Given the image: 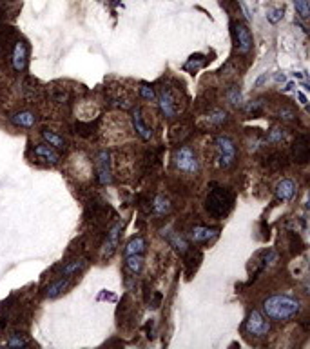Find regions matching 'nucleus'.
I'll list each match as a JSON object with an SVG mask.
<instances>
[{
	"label": "nucleus",
	"mask_w": 310,
	"mask_h": 349,
	"mask_svg": "<svg viewBox=\"0 0 310 349\" xmlns=\"http://www.w3.org/2000/svg\"><path fill=\"white\" fill-rule=\"evenodd\" d=\"M133 127H134V131H136V135L142 140H145V142L152 138V129H151V126H147L145 124L142 109L140 108L133 109Z\"/></svg>",
	"instance_id": "4468645a"
},
{
	"label": "nucleus",
	"mask_w": 310,
	"mask_h": 349,
	"mask_svg": "<svg viewBox=\"0 0 310 349\" xmlns=\"http://www.w3.org/2000/svg\"><path fill=\"white\" fill-rule=\"evenodd\" d=\"M285 138H287V131L281 129V127H272L267 135L263 136V142H267V144H281Z\"/></svg>",
	"instance_id": "393cba45"
},
{
	"label": "nucleus",
	"mask_w": 310,
	"mask_h": 349,
	"mask_svg": "<svg viewBox=\"0 0 310 349\" xmlns=\"http://www.w3.org/2000/svg\"><path fill=\"white\" fill-rule=\"evenodd\" d=\"M220 229L218 227H209V226H196L190 229V240L196 244H207L212 242L214 238H218Z\"/></svg>",
	"instance_id": "9b49d317"
},
{
	"label": "nucleus",
	"mask_w": 310,
	"mask_h": 349,
	"mask_svg": "<svg viewBox=\"0 0 310 349\" xmlns=\"http://www.w3.org/2000/svg\"><path fill=\"white\" fill-rule=\"evenodd\" d=\"M169 242H171V246L174 249H176L178 253L185 255L187 251H189V244H187V240L183 238V236H180L178 233H172V235H167Z\"/></svg>",
	"instance_id": "bb28decb"
},
{
	"label": "nucleus",
	"mask_w": 310,
	"mask_h": 349,
	"mask_svg": "<svg viewBox=\"0 0 310 349\" xmlns=\"http://www.w3.org/2000/svg\"><path fill=\"white\" fill-rule=\"evenodd\" d=\"M228 120V115H227V111H223V109H220V108H216V109H212L211 113L207 115V124L211 127H220V126H223L225 122Z\"/></svg>",
	"instance_id": "5701e85b"
},
{
	"label": "nucleus",
	"mask_w": 310,
	"mask_h": 349,
	"mask_svg": "<svg viewBox=\"0 0 310 349\" xmlns=\"http://www.w3.org/2000/svg\"><path fill=\"white\" fill-rule=\"evenodd\" d=\"M245 329H247V333L252 336H265L268 331H270V322H268L258 309H252L245 322Z\"/></svg>",
	"instance_id": "0eeeda50"
},
{
	"label": "nucleus",
	"mask_w": 310,
	"mask_h": 349,
	"mask_svg": "<svg viewBox=\"0 0 310 349\" xmlns=\"http://www.w3.org/2000/svg\"><path fill=\"white\" fill-rule=\"evenodd\" d=\"M86 266H87L86 258H76V260L67 262V264H64V266L60 267V275L62 276H73V275H76L78 271H82Z\"/></svg>",
	"instance_id": "412c9836"
},
{
	"label": "nucleus",
	"mask_w": 310,
	"mask_h": 349,
	"mask_svg": "<svg viewBox=\"0 0 310 349\" xmlns=\"http://www.w3.org/2000/svg\"><path fill=\"white\" fill-rule=\"evenodd\" d=\"M42 138L46 140V144H49L51 148H55V149H65L67 148V142H65V138L64 136H60L56 131H53V129H42Z\"/></svg>",
	"instance_id": "a211bd4d"
},
{
	"label": "nucleus",
	"mask_w": 310,
	"mask_h": 349,
	"mask_svg": "<svg viewBox=\"0 0 310 349\" xmlns=\"http://www.w3.org/2000/svg\"><path fill=\"white\" fill-rule=\"evenodd\" d=\"M214 149H216V162L218 166L223 169H230L236 164L238 158V148L230 136L227 135H218L214 140Z\"/></svg>",
	"instance_id": "7ed1b4c3"
},
{
	"label": "nucleus",
	"mask_w": 310,
	"mask_h": 349,
	"mask_svg": "<svg viewBox=\"0 0 310 349\" xmlns=\"http://www.w3.org/2000/svg\"><path fill=\"white\" fill-rule=\"evenodd\" d=\"M310 0H294V8H296L297 15L303 18V20H306V18L310 17Z\"/></svg>",
	"instance_id": "7c9ffc66"
},
{
	"label": "nucleus",
	"mask_w": 310,
	"mask_h": 349,
	"mask_svg": "<svg viewBox=\"0 0 310 349\" xmlns=\"http://www.w3.org/2000/svg\"><path fill=\"white\" fill-rule=\"evenodd\" d=\"M140 95H142V98H145V100H154L156 98L154 89H152L149 84H142V86H140Z\"/></svg>",
	"instance_id": "e433bc0d"
},
{
	"label": "nucleus",
	"mask_w": 310,
	"mask_h": 349,
	"mask_svg": "<svg viewBox=\"0 0 310 349\" xmlns=\"http://www.w3.org/2000/svg\"><path fill=\"white\" fill-rule=\"evenodd\" d=\"M96 174H98V182L102 186H107L112 182V174H111V155H109L107 149H102V151L96 155Z\"/></svg>",
	"instance_id": "6e6552de"
},
{
	"label": "nucleus",
	"mask_w": 310,
	"mask_h": 349,
	"mask_svg": "<svg viewBox=\"0 0 310 349\" xmlns=\"http://www.w3.org/2000/svg\"><path fill=\"white\" fill-rule=\"evenodd\" d=\"M263 311L267 315V319L276 320V322H287L299 315L301 302L290 295H272L263 302Z\"/></svg>",
	"instance_id": "f257e3e1"
},
{
	"label": "nucleus",
	"mask_w": 310,
	"mask_h": 349,
	"mask_svg": "<svg viewBox=\"0 0 310 349\" xmlns=\"http://www.w3.org/2000/svg\"><path fill=\"white\" fill-rule=\"evenodd\" d=\"M278 118L283 120V122H294L297 118V113L290 108V106H280V108H278Z\"/></svg>",
	"instance_id": "c756f323"
},
{
	"label": "nucleus",
	"mask_w": 310,
	"mask_h": 349,
	"mask_svg": "<svg viewBox=\"0 0 310 349\" xmlns=\"http://www.w3.org/2000/svg\"><path fill=\"white\" fill-rule=\"evenodd\" d=\"M274 193H276V196H278V200L289 202V200H292L294 196H296L297 184L294 182L292 179H283V180H280V182H278Z\"/></svg>",
	"instance_id": "ddd939ff"
},
{
	"label": "nucleus",
	"mask_w": 310,
	"mask_h": 349,
	"mask_svg": "<svg viewBox=\"0 0 310 349\" xmlns=\"http://www.w3.org/2000/svg\"><path fill=\"white\" fill-rule=\"evenodd\" d=\"M234 205V195L230 189L223 188V186H218L214 184L211 188V191L207 193L205 198V210L207 213L211 215L212 218L220 220V218H225Z\"/></svg>",
	"instance_id": "f03ea898"
},
{
	"label": "nucleus",
	"mask_w": 310,
	"mask_h": 349,
	"mask_svg": "<svg viewBox=\"0 0 310 349\" xmlns=\"http://www.w3.org/2000/svg\"><path fill=\"white\" fill-rule=\"evenodd\" d=\"M69 284H71V276H62V278H58L56 282H53L51 286L46 289V297H48V298L60 297L62 293L69 288Z\"/></svg>",
	"instance_id": "6ab92c4d"
},
{
	"label": "nucleus",
	"mask_w": 310,
	"mask_h": 349,
	"mask_svg": "<svg viewBox=\"0 0 310 349\" xmlns=\"http://www.w3.org/2000/svg\"><path fill=\"white\" fill-rule=\"evenodd\" d=\"M151 207H152V213H154L156 217H165V215L171 213L172 204L165 195H156L154 200H152V204H151Z\"/></svg>",
	"instance_id": "f3484780"
},
{
	"label": "nucleus",
	"mask_w": 310,
	"mask_h": 349,
	"mask_svg": "<svg viewBox=\"0 0 310 349\" xmlns=\"http://www.w3.org/2000/svg\"><path fill=\"white\" fill-rule=\"evenodd\" d=\"M297 95V98H299V104H303L305 106L306 104V98H305V95H303V93H296Z\"/></svg>",
	"instance_id": "58836bf2"
},
{
	"label": "nucleus",
	"mask_w": 310,
	"mask_h": 349,
	"mask_svg": "<svg viewBox=\"0 0 310 349\" xmlns=\"http://www.w3.org/2000/svg\"><path fill=\"white\" fill-rule=\"evenodd\" d=\"M263 108H265V102H263V98H258V100L249 102V104L245 106V111L249 115H259V113H263Z\"/></svg>",
	"instance_id": "473e14b6"
},
{
	"label": "nucleus",
	"mask_w": 310,
	"mask_h": 349,
	"mask_svg": "<svg viewBox=\"0 0 310 349\" xmlns=\"http://www.w3.org/2000/svg\"><path fill=\"white\" fill-rule=\"evenodd\" d=\"M232 37H234V44H236V49L241 55H247L252 49V35H250L249 27L243 24V22H234L232 24Z\"/></svg>",
	"instance_id": "423d86ee"
},
{
	"label": "nucleus",
	"mask_w": 310,
	"mask_h": 349,
	"mask_svg": "<svg viewBox=\"0 0 310 349\" xmlns=\"http://www.w3.org/2000/svg\"><path fill=\"white\" fill-rule=\"evenodd\" d=\"M33 153L34 157L42 158V160H46L48 164H58L60 162V155H58V151H56L55 148H51L49 144H36L33 148Z\"/></svg>",
	"instance_id": "dca6fc26"
},
{
	"label": "nucleus",
	"mask_w": 310,
	"mask_h": 349,
	"mask_svg": "<svg viewBox=\"0 0 310 349\" xmlns=\"http://www.w3.org/2000/svg\"><path fill=\"white\" fill-rule=\"evenodd\" d=\"M27 44L24 40L18 39L15 42L13 49H11V67H13L17 73H22L26 71L27 67Z\"/></svg>",
	"instance_id": "1a4fd4ad"
},
{
	"label": "nucleus",
	"mask_w": 310,
	"mask_h": 349,
	"mask_svg": "<svg viewBox=\"0 0 310 349\" xmlns=\"http://www.w3.org/2000/svg\"><path fill=\"white\" fill-rule=\"evenodd\" d=\"M265 164H267V167H270V169H280V167L285 166V155L280 151H272L267 155V158H265Z\"/></svg>",
	"instance_id": "cd10ccee"
},
{
	"label": "nucleus",
	"mask_w": 310,
	"mask_h": 349,
	"mask_svg": "<svg viewBox=\"0 0 310 349\" xmlns=\"http://www.w3.org/2000/svg\"><path fill=\"white\" fill-rule=\"evenodd\" d=\"M292 155H294V160L297 164H306L310 157V146H308V138L306 135H297L296 140H294V146H292Z\"/></svg>",
	"instance_id": "f8f14e48"
},
{
	"label": "nucleus",
	"mask_w": 310,
	"mask_h": 349,
	"mask_svg": "<svg viewBox=\"0 0 310 349\" xmlns=\"http://www.w3.org/2000/svg\"><path fill=\"white\" fill-rule=\"evenodd\" d=\"M283 18V9L281 8H272L268 9V13H267V20L270 22V24H278V22Z\"/></svg>",
	"instance_id": "c9c22d12"
},
{
	"label": "nucleus",
	"mask_w": 310,
	"mask_h": 349,
	"mask_svg": "<svg viewBox=\"0 0 310 349\" xmlns=\"http://www.w3.org/2000/svg\"><path fill=\"white\" fill-rule=\"evenodd\" d=\"M225 98L227 102H230L232 106H240L241 104V93H240V87L238 86H230L225 93Z\"/></svg>",
	"instance_id": "2f4dec72"
},
{
	"label": "nucleus",
	"mask_w": 310,
	"mask_h": 349,
	"mask_svg": "<svg viewBox=\"0 0 310 349\" xmlns=\"http://www.w3.org/2000/svg\"><path fill=\"white\" fill-rule=\"evenodd\" d=\"M290 251H292L294 255L301 253L303 251V242H301V238H299L297 233H292V235H290Z\"/></svg>",
	"instance_id": "72a5a7b5"
},
{
	"label": "nucleus",
	"mask_w": 310,
	"mask_h": 349,
	"mask_svg": "<svg viewBox=\"0 0 310 349\" xmlns=\"http://www.w3.org/2000/svg\"><path fill=\"white\" fill-rule=\"evenodd\" d=\"M49 95H51L53 102H58V104H65L69 100V87L65 86H58V87H49Z\"/></svg>",
	"instance_id": "a878e982"
},
{
	"label": "nucleus",
	"mask_w": 310,
	"mask_h": 349,
	"mask_svg": "<svg viewBox=\"0 0 310 349\" xmlns=\"http://www.w3.org/2000/svg\"><path fill=\"white\" fill-rule=\"evenodd\" d=\"M200 260H202V253H200V251H196V253H190V258H187V266H189V275L192 273V269L196 271V267H198Z\"/></svg>",
	"instance_id": "4c0bfd02"
},
{
	"label": "nucleus",
	"mask_w": 310,
	"mask_h": 349,
	"mask_svg": "<svg viewBox=\"0 0 310 349\" xmlns=\"http://www.w3.org/2000/svg\"><path fill=\"white\" fill-rule=\"evenodd\" d=\"M120 233H122V224H114V226L109 229L107 236H105V242H103V258H111L112 255L117 253L118 246H120Z\"/></svg>",
	"instance_id": "9d476101"
},
{
	"label": "nucleus",
	"mask_w": 310,
	"mask_h": 349,
	"mask_svg": "<svg viewBox=\"0 0 310 349\" xmlns=\"http://www.w3.org/2000/svg\"><path fill=\"white\" fill-rule=\"evenodd\" d=\"M143 267V255H127L125 257V269L129 271L131 275H140V271Z\"/></svg>",
	"instance_id": "4be33fe9"
},
{
	"label": "nucleus",
	"mask_w": 310,
	"mask_h": 349,
	"mask_svg": "<svg viewBox=\"0 0 310 349\" xmlns=\"http://www.w3.org/2000/svg\"><path fill=\"white\" fill-rule=\"evenodd\" d=\"M158 106H160V111L164 115L165 118H176L178 115L181 113V102L178 98V95L172 91L171 86H162L160 87V93H158Z\"/></svg>",
	"instance_id": "39448f33"
},
{
	"label": "nucleus",
	"mask_w": 310,
	"mask_h": 349,
	"mask_svg": "<svg viewBox=\"0 0 310 349\" xmlns=\"http://www.w3.org/2000/svg\"><path fill=\"white\" fill-rule=\"evenodd\" d=\"M172 162H174V167H176L180 173L196 174L200 171V160H198V157H196L194 149L189 148V146H180V148L174 151Z\"/></svg>",
	"instance_id": "20e7f679"
},
{
	"label": "nucleus",
	"mask_w": 310,
	"mask_h": 349,
	"mask_svg": "<svg viewBox=\"0 0 310 349\" xmlns=\"http://www.w3.org/2000/svg\"><path fill=\"white\" fill-rule=\"evenodd\" d=\"M29 342H27V338H26V335L24 333H11L9 335V338L6 340V345L8 347H24V345H27Z\"/></svg>",
	"instance_id": "c85d7f7f"
},
{
	"label": "nucleus",
	"mask_w": 310,
	"mask_h": 349,
	"mask_svg": "<svg viewBox=\"0 0 310 349\" xmlns=\"http://www.w3.org/2000/svg\"><path fill=\"white\" fill-rule=\"evenodd\" d=\"M9 120H11V124L17 127L31 129V127H34V124H36V115H34L33 111H29V109H22V111H17V113L11 115Z\"/></svg>",
	"instance_id": "2eb2a0df"
},
{
	"label": "nucleus",
	"mask_w": 310,
	"mask_h": 349,
	"mask_svg": "<svg viewBox=\"0 0 310 349\" xmlns=\"http://www.w3.org/2000/svg\"><path fill=\"white\" fill-rule=\"evenodd\" d=\"M93 129H95V124H93V122H87V124L78 122L76 124V133H78V135H82V136L93 135Z\"/></svg>",
	"instance_id": "f704fd0d"
},
{
	"label": "nucleus",
	"mask_w": 310,
	"mask_h": 349,
	"mask_svg": "<svg viewBox=\"0 0 310 349\" xmlns=\"http://www.w3.org/2000/svg\"><path fill=\"white\" fill-rule=\"evenodd\" d=\"M207 64V58L205 55H202V53H196V55H190L189 60L183 64V69L185 71H190V73H194V71L202 69L203 65Z\"/></svg>",
	"instance_id": "b1692460"
},
{
	"label": "nucleus",
	"mask_w": 310,
	"mask_h": 349,
	"mask_svg": "<svg viewBox=\"0 0 310 349\" xmlns=\"http://www.w3.org/2000/svg\"><path fill=\"white\" fill-rule=\"evenodd\" d=\"M145 253V238L143 236H133V238L125 244V249H124V255L127 257V255H143Z\"/></svg>",
	"instance_id": "aec40b11"
}]
</instances>
